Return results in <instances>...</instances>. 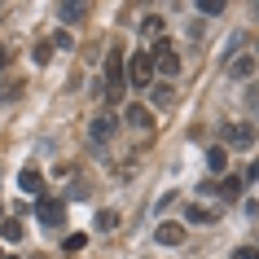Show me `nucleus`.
I'll return each mask as SVG.
<instances>
[{
    "label": "nucleus",
    "instance_id": "obj_15",
    "mask_svg": "<svg viewBox=\"0 0 259 259\" xmlns=\"http://www.w3.org/2000/svg\"><path fill=\"white\" fill-rule=\"evenodd\" d=\"M83 14H88V5H57V18H62L66 27H75V22H83Z\"/></svg>",
    "mask_w": 259,
    "mask_h": 259
},
{
    "label": "nucleus",
    "instance_id": "obj_17",
    "mask_svg": "<svg viewBox=\"0 0 259 259\" xmlns=\"http://www.w3.org/2000/svg\"><path fill=\"white\" fill-rule=\"evenodd\" d=\"M141 35H145V40H163V18L150 14L145 22H141Z\"/></svg>",
    "mask_w": 259,
    "mask_h": 259
},
{
    "label": "nucleus",
    "instance_id": "obj_11",
    "mask_svg": "<svg viewBox=\"0 0 259 259\" xmlns=\"http://www.w3.org/2000/svg\"><path fill=\"white\" fill-rule=\"evenodd\" d=\"M93 229L97 233H114V229H119V211H114V206H101L97 220H93Z\"/></svg>",
    "mask_w": 259,
    "mask_h": 259
},
{
    "label": "nucleus",
    "instance_id": "obj_26",
    "mask_svg": "<svg viewBox=\"0 0 259 259\" xmlns=\"http://www.w3.org/2000/svg\"><path fill=\"white\" fill-rule=\"evenodd\" d=\"M255 53H259V40H255Z\"/></svg>",
    "mask_w": 259,
    "mask_h": 259
},
{
    "label": "nucleus",
    "instance_id": "obj_4",
    "mask_svg": "<svg viewBox=\"0 0 259 259\" xmlns=\"http://www.w3.org/2000/svg\"><path fill=\"white\" fill-rule=\"evenodd\" d=\"M150 57H154V70H158V75H167V79H176V75H180V53H176V49H171L167 40L154 44Z\"/></svg>",
    "mask_w": 259,
    "mask_h": 259
},
{
    "label": "nucleus",
    "instance_id": "obj_16",
    "mask_svg": "<svg viewBox=\"0 0 259 259\" xmlns=\"http://www.w3.org/2000/svg\"><path fill=\"white\" fill-rule=\"evenodd\" d=\"M22 220H0V237H5V242H22Z\"/></svg>",
    "mask_w": 259,
    "mask_h": 259
},
{
    "label": "nucleus",
    "instance_id": "obj_22",
    "mask_svg": "<svg viewBox=\"0 0 259 259\" xmlns=\"http://www.w3.org/2000/svg\"><path fill=\"white\" fill-rule=\"evenodd\" d=\"M83 242H88L83 233H70V237H66V250H83Z\"/></svg>",
    "mask_w": 259,
    "mask_h": 259
},
{
    "label": "nucleus",
    "instance_id": "obj_12",
    "mask_svg": "<svg viewBox=\"0 0 259 259\" xmlns=\"http://www.w3.org/2000/svg\"><path fill=\"white\" fill-rule=\"evenodd\" d=\"M224 167H229V150H224V145H211V150H206V171H224Z\"/></svg>",
    "mask_w": 259,
    "mask_h": 259
},
{
    "label": "nucleus",
    "instance_id": "obj_3",
    "mask_svg": "<svg viewBox=\"0 0 259 259\" xmlns=\"http://www.w3.org/2000/svg\"><path fill=\"white\" fill-rule=\"evenodd\" d=\"M220 141H224V150H250L255 145V127L250 123H224Z\"/></svg>",
    "mask_w": 259,
    "mask_h": 259
},
{
    "label": "nucleus",
    "instance_id": "obj_19",
    "mask_svg": "<svg viewBox=\"0 0 259 259\" xmlns=\"http://www.w3.org/2000/svg\"><path fill=\"white\" fill-rule=\"evenodd\" d=\"M198 14H211V18L224 14V0H202V5H198Z\"/></svg>",
    "mask_w": 259,
    "mask_h": 259
},
{
    "label": "nucleus",
    "instance_id": "obj_28",
    "mask_svg": "<svg viewBox=\"0 0 259 259\" xmlns=\"http://www.w3.org/2000/svg\"><path fill=\"white\" fill-rule=\"evenodd\" d=\"M0 259H5V255H0Z\"/></svg>",
    "mask_w": 259,
    "mask_h": 259
},
{
    "label": "nucleus",
    "instance_id": "obj_27",
    "mask_svg": "<svg viewBox=\"0 0 259 259\" xmlns=\"http://www.w3.org/2000/svg\"><path fill=\"white\" fill-rule=\"evenodd\" d=\"M5 259H18V255H5Z\"/></svg>",
    "mask_w": 259,
    "mask_h": 259
},
{
    "label": "nucleus",
    "instance_id": "obj_18",
    "mask_svg": "<svg viewBox=\"0 0 259 259\" xmlns=\"http://www.w3.org/2000/svg\"><path fill=\"white\" fill-rule=\"evenodd\" d=\"M242 189H246L242 176H224V180H220V198H237Z\"/></svg>",
    "mask_w": 259,
    "mask_h": 259
},
{
    "label": "nucleus",
    "instance_id": "obj_13",
    "mask_svg": "<svg viewBox=\"0 0 259 259\" xmlns=\"http://www.w3.org/2000/svg\"><path fill=\"white\" fill-rule=\"evenodd\" d=\"M110 132H114V119H110V114H97V119L88 123V137L93 141H106Z\"/></svg>",
    "mask_w": 259,
    "mask_h": 259
},
{
    "label": "nucleus",
    "instance_id": "obj_14",
    "mask_svg": "<svg viewBox=\"0 0 259 259\" xmlns=\"http://www.w3.org/2000/svg\"><path fill=\"white\" fill-rule=\"evenodd\" d=\"M150 101H154V110H167L171 101H176V93H171L167 83H150Z\"/></svg>",
    "mask_w": 259,
    "mask_h": 259
},
{
    "label": "nucleus",
    "instance_id": "obj_9",
    "mask_svg": "<svg viewBox=\"0 0 259 259\" xmlns=\"http://www.w3.org/2000/svg\"><path fill=\"white\" fill-rule=\"evenodd\" d=\"M150 110L145 106H132V101H127V110H123V123H132V127H141V132H145V127H150Z\"/></svg>",
    "mask_w": 259,
    "mask_h": 259
},
{
    "label": "nucleus",
    "instance_id": "obj_25",
    "mask_svg": "<svg viewBox=\"0 0 259 259\" xmlns=\"http://www.w3.org/2000/svg\"><path fill=\"white\" fill-rule=\"evenodd\" d=\"M5 62H9V57H5V49H0V70H5Z\"/></svg>",
    "mask_w": 259,
    "mask_h": 259
},
{
    "label": "nucleus",
    "instance_id": "obj_20",
    "mask_svg": "<svg viewBox=\"0 0 259 259\" xmlns=\"http://www.w3.org/2000/svg\"><path fill=\"white\" fill-rule=\"evenodd\" d=\"M53 49H62V53H70V49H75V40H70L66 31H57V35H53Z\"/></svg>",
    "mask_w": 259,
    "mask_h": 259
},
{
    "label": "nucleus",
    "instance_id": "obj_23",
    "mask_svg": "<svg viewBox=\"0 0 259 259\" xmlns=\"http://www.w3.org/2000/svg\"><path fill=\"white\" fill-rule=\"evenodd\" d=\"M49 57H53V44H40V49H35V62H40V66H44Z\"/></svg>",
    "mask_w": 259,
    "mask_h": 259
},
{
    "label": "nucleus",
    "instance_id": "obj_10",
    "mask_svg": "<svg viewBox=\"0 0 259 259\" xmlns=\"http://www.w3.org/2000/svg\"><path fill=\"white\" fill-rule=\"evenodd\" d=\"M229 75H233V79H250V75H255V57H250V53L233 57V62H229Z\"/></svg>",
    "mask_w": 259,
    "mask_h": 259
},
{
    "label": "nucleus",
    "instance_id": "obj_24",
    "mask_svg": "<svg viewBox=\"0 0 259 259\" xmlns=\"http://www.w3.org/2000/svg\"><path fill=\"white\" fill-rule=\"evenodd\" d=\"M246 180H259V163H250V171H246Z\"/></svg>",
    "mask_w": 259,
    "mask_h": 259
},
{
    "label": "nucleus",
    "instance_id": "obj_21",
    "mask_svg": "<svg viewBox=\"0 0 259 259\" xmlns=\"http://www.w3.org/2000/svg\"><path fill=\"white\" fill-rule=\"evenodd\" d=\"M229 259H259V246H237Z\"/></svg>",
    "mask_w": 259,
    "mask_h": 259
},
{
    "label": "nucleus",
    "instance_id": "obj_1",
    "mask_svg": "<svg viewBox=\"0 0 259 259\" xmlns=\"http://www.w3.org/2000/svg\"><path fill=\"white\" fill-rule=\"evenodd\" d=\"M123 88H127V83H123V49H110L106 53V83H101V97L114 106V101L123 97Z\"/></svg>",
    "mask_w": 259,
    "mask_h": 259
},
{
    "label": "nucleus",
    "instance_id": "obj_8",
    "mask_svg": "<svg viewBox=\"0 0 259 259\" xmlns=\"http://www.w3.org/2000/svg\"><path fill=\"white\" fill-rule=\"evenodd\" d=\"M215 220H220V211L215 206H202V202H193L185 211V224H215Z\"/></svg>",
    "mask_w": 259,
    "mask_h": 259
},
{
    "label": "nucleus",
    "instance_id": "obj_6",
    "mask_svg": "<svg viewBox=\"0 0 259 259\" xmlns=\"http://www.w3.org/2000/svg\"><path fill=\"white\" fill-rule=\"evenodd\" d=\"M18 189H22V193H31V198L40 202V198H44V176L35 171V167H22V176H18Z\"/></svg>",
    "mask_w": 259,
    "mask_h": 259
},
{
    "label": "nucleus",
    "instance_id": "obj_7",
    "mask_svg": "<svg viewBox=\"0 0 259 259\" xmlns=\"http://www.w3.org/2000/svg\"><path fill=\"white\" fill-rule=\"evenodd\" d=\"M154 242H158V246H180V242H185V224H171V220H163V224L154 229Z\"/></svg>",
    "mask_w": 259,
    "mask_h": 259
},
{
    "label": "nucleus",
    "instance_id": "obj_2",
    "mask_svg": "<svg viewBox=\"0 0 259 259\" xmlns=\"http://www.w3.org/2000/svg\"><path fill=\"white\" fill-rule=\"evenodd\" d=\"M123 83L127 88H150L154 83V57L141 49V53H132V62L123 66Z\"/></svg>",
    "mask_w": 259,
    "mask_h": 259
},
{
    "label": "nucleus",
    "instance_id": "obj_5",
    "mask_svg": "<svg viewBox=\"0 0 259 259\" xmlns=\"http://www.w3.org/2000/svg\"><path fill=\"white\" fill-rule=\"evenodd\" d=\"M35 220H40L44 229H62V220H66V202H62V198H49V193H44L40 202H35Z\"/></svg>",
    "mask_w": 259,
    "mask_h": 259
}]
</instances>
